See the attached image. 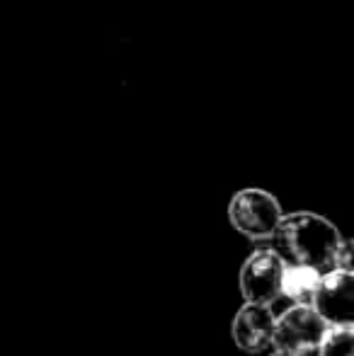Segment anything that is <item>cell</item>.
I'll return each mask as SVG.
<instances>
[{
	"mask_svg": "<svg viewBox=\"0 0 354 356\" xmlns=\"http://www.w3.org/2000/svg\"><path fill=\"white\" fill-rule=\"evenodd\" d=\"M267 245L284 264H306L325 274L330 269L352 272V243L325 218L311 211L284 213Z\"/></svg>",
	"mask_w": 354,
	"mask_h": 356,
	"instance_id": "1",
	"label": "cell"
},
{
	"mask_svg": "<svg viewBox=\"0 0 354 356\" xmlns=\"http://www.w3.org/2000/svg\"><path fill=\"white\" fill-rule=\"evenodd\" d=\"M328 325L330 323L313 305L293 303L274 320L272 349L289 356H313L318 352Z\"/></svg>",
	"mask_w": 354,
	"mask_h": 356,
	"instance_id": "2",
	"label": "cell"
},
{
	"mask_svg": "<svg viewBox=\"0 0 354 356\" xmlns=\"http://www.w3.org/2000/svg\"><path fill=\"white\" fill-rule=\"evenodd\" d=\"M282 204L265 189L248 187L233 194L228 204V220L241 235L252 243H267L282 218Z\"/></svg>",
	"mask_w": 354,
	"mask_h": 356,
	"instance_id": "3",
	"label": "cell"
},
{
	"mask_svg": "<svg viewBox=\"0 0 354 356\" xmlns=\"http://www.w3.org/2000/svg\"><path fill=\"white\" fill-rule=\"evenodd\" d=\"M284 259L267 243H257L255 252L241 267V293L246 303L272 305L282 298Z\"/></svg>",
	"mask_w": 354,
	"mask_h": 356,
	"instance_id": "4",
	"label": "cell"
},
{
	"mask_svg": "<svg viewBox=\"0 0 354 356\" xmlns=\"http://www.w3.org/2000/svg\"><path fill=\"white\" fill-rule=\"evenodd\" d=\"M313 308L330 325L354 323V274L345 269H330L321 274Z\"/></svg>",
	"mask_w": 354,
	"mask_h": 356,
	"instance_id": "5",
	"label": "cell"
},
{
	"mask_svg": "<svg viewBox=\"0 0 354 356\" xmlns=\"http://www.w3.org/2000/svg\"><path fill=\"white\" fill-rule=\"evenodd\" d=\"M274 313L269 305L262 303H246L236 313L231 325V337L238 349L246 354H262L272 347L274 332Z\"/></svg>",
	"mask_w": 354,
	"mask_h": 356,
	"instance_id": "6",
	"label": "cell"
},
{
	"mask_svg": "<svg viewBox=\"0 0 354 356\" xmlns=\"http://www.w3.org/2000/svg\"><path fill=\"white\" fill-rule=\"evenodd\" d=\"M318 284H321V272L306 264H284L282 274V296L291 303L313 305Z\"/></svg>",
	"mask_w": 354,
	"mask_h": 356,
	"instance_id": "7",
	"label": "cell"
},
{
	"mask_svg": "<svg viewBox=\"0 0 354 356\" xmlns=\"http://www.w3.org/2000/svg\"><path fill=\"white\" fill-rule=\"evenodd\" d=\"M316 356H354V323L328 325Z\"/></svg>",
	"mask_w": 354,
	"mask_h": 356,
	"instance_id": "8",
	"label": "cell"
},
{
	"mask_svg": "<svg viewBox=\"0 0 354 356\" xmlns=\"http://www.w3.org/2000/svg\"><path fill=\"white\" fill-rule=\"evenodd\" d=\"M269 356H289V354H284V352H274V354H269Z\"/></svg>",
	"mask_w": 354,
	"mask_h": 356,
	"instance_id": "9",
	"label": "cell"
}]
</instances>
